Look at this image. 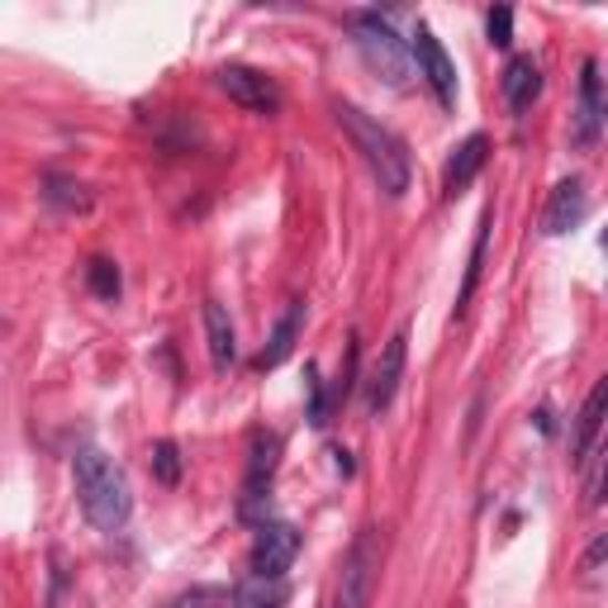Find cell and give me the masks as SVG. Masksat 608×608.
Masks as SVG:
<instances>
[{"mask_svg":"<svg viewBox=\"0 0 608 608\" xmlns=\"http://www.w3.org/2000/svg\"><path fill=\"white\" fill-rule=\"evenodd\" d=\"M72 475H76L82 514L95 533H124V523L134 514V494L115 461H109L101 447H82V452L72 457Z\"/></svg>","mask_w":608,"mask_h":608,"instance_id":"cell-1","label":"cell"},{"mask_svg":"<svg viewBox=\"0 0 608 608\" xmlns=\"http://www.w3.org/2000/svg\"><path fill=\"white\" fill-rule=\"evenodd\" d=\"M333 115H338L343 134L352 138V148L361 153V163L371 167V176L380 181V190H386V196H405V190H409V176H413L405 143H399L380 119H371L366 109L347 105V101H333Z\"/></svg>","mask_w":608,"mask_h":608,"instance_id":"cell-2","label":"cell"},{"mask_svg":"<svg viewBox=\"0 0 608 608\" xmlns=\"http://www.w3.org/2000/svg\"><path fill=\"white\" fill-rule=\"evenodd\" d=\"M347 29H352V43H357V53L366 57V67L380 72L390 86H405V82H409L413 48L395 34L386 14H380V10H352V14H347Z\"/></svg>","mask_w":608,"mask_h":608,"instance_id":"cell-3","label":"cell"},{"mask_svg":"<svg viewBox=\"0 0 608 608\" xmlns=\"http://www.w3.org/2000/svg\"><path fill=\"white\" fill-rule=\"evenodd\" d=\"M376 570H380V537H376V527H361V533L352 537L347 556H343V575H338L333 608H366V604H371Z\"/></svg>","mask_w":608,"mask_h":608,"instance_id":"cell-4","label":"cell"},{"mask_svg":"<svg viewBox=\"0 0 608 608\" xmlns=\"http://www.w3.org/2000/svg\"><path fill=\"white\" fill-rule=\"evenodd\" d=\"M276 461H281V438L258 428L252 433V452H248V475H243V500H238V514L248 523H266L262 509L271 500V475H276Z\"/></svg>","mask_w":608,"mask_h":608,"instance_id":"cell-5","label":"cell"},{"mask_svg":"<svg viewBox=\"0 0 608 608\" xmlns=\"http://www.w3.org/2000/svg\"><path fill=\"white\" fill-rule=\"evenodd\" d=\"M300 556V533L291 523H262L252 537V556H248V575L252 580H285V570Z\"/></svg>","mask_w":608,"mask_h":608,"instance_id":"cell-6","label":"cell"},{"mask_svg":"<svg viewBox=\"0 0 608 608\" xmlns=\"http://www.w3.org/2000/svg\"><path fill=\"white\" fill-rule=\"evenodd\" d=\"M219 91L229 95L238 109H248V115H262V119L281 115V86L258 67H238V62L219 67Z\"/></svg>","mask_w":608,"mask_h":608,"instance_id":"cell-7","label":"cell"},{"mask_svg":"<svg viewBox=\"0 0 608 608\" xmlns=\"http://www.w3.org/2000/svg\"><path fill=\"white\" fill-rule=\"evenodd\" d=\"M413 57H419V76L433 86L438 105H457V67H452V57H447V48L433 29L419 24V34H413Z\"/></svg>","mask_w":608,"mask_h":608,"instance_id":"cell-8","label":"cell"},{"mask_svg":"<svg viewBox=\"0 0 608 608\" xmlns=\"http://www.w3.org/2000/svg\"><path fill=\"white\" fill-rule=\"evenodd\" d=\"M405 361H409V333L399 328L395 338L386 343V352H380V361H376V371H371V395H366V405H371V413L380 419L390 405H395V395H399V380H405Z\"/></svg>","mask_w":608,"mask_h":608,"instance_id":"cell-9","label":"cell"},{"mask_svg":"<svg viewBox=\"0 0 608 608\" xmlns=\"http://www.w3.org/2000/svg\"><path fill=\"white\" fill-rule=\"evenodd\" d=\"M608 119V101H604V82H599V62L585 57L580 62V105H575V143H595Z\"/></svg>","mask_w":608,"mask_h":608,"instance_id":"cell-10","label":"cell"},{"mask_svg":"<svg viewBox=\"0 0 608 608\" xmlns=\"http://www.w3.org/2000/svg\"><path fill=\"white\" fill-rule=\"evenodd\" d=\"M589 214V196H585V181L580 176H570V181H562L552 190V200H547V210H542V233H570V229H580Z\"/></svg>","mask_w":608,"mask_h":608,"instance_id":"cell-11","label":"cell"},{"mask_svg":"<svg viewBox=\"0 0 608 608\" xmlns=\"http://www.w3.org/2000/svg\"><path fill=\"white\" fill-rule=\"evenodd\" d=\"M485 157H490V138H485V134H471L452 157H447V167H442V196H447V200H457L461 190H467V186L475 181V176H480Z\"/></svg>","mask_w":608,"mask_h":608,"instance_id":"cell-12","label":"cell"},{"mask_svg":"<svg viewBox=\"0 0 608 608\" xmlns=\"http://www.w3.org/2000/svg\"><path fill=\"white\" fill-rule=\"evenodd\" d=\"M300 328H304V304L291 300V304H285V314L276 318V328H271L266 347L258 352V371H276V366L291 357L295 343H300Z\"/></svg>","mask_w":608,"mask_h":608,"instance_id":"cell-13","label":"cell"},{"mask_svg":"<svg viewBox=\"0 0 608 608\" xmlns=\"http://www.w3.org/2000/svg\"><path fill=\"white\" fill-rule=\"evenodd\" d=\"M604 423H608V376L599 380L595 390H589L585 409H580V419H575V442H570L575 461H585V457H589V447H595V438L604 433Z\"/></svg>","mask_w":608,"mask_h":608,"instance_id":"cell-14","label":"cell"},{"mask_svg":"<svg viewBox=\"0 0 608 608\" xmlns=\"http://www.w3.org/2000/svg\"><path fill=\"white\" fill-rule=\"evenodd\" d=\"M205 338H210V361H214V371H229L233 357H238V338H233L229 310H223L219 300H205Z\"/></svg>","mask_w":608,"mask_h":608,"instance_id":"cell-15","label":"cell"},{"mask_svg":"<svg viewBox=\"0 0 608 608\" xmlns=\"http://www.w3.org/2000/svg\"><path fill=\"white\" fill-rule=\"evenodd\" d=\"M500 86H504V105L514 109V115H523V109L537 101V91H542L537 62H533V57H514V62L504 67V82H500Z\"/></svg>","mask_w":608,"mask_h":608,"instance_id":"cell-16","label":"cell"},{"mask_svg":"<svg viewBox=\"0 0 608 608\" xmlns=\"http://www.w3.org/2000/svg\"><path fill=\"white\" fill-rule=\"evenodd\" d=\"M490 223H494V210L480 214L475 223V243H471V266H467V281H461V295H457V314L471 304L475 295V285H480V266H485V243H490Z\"/></svg>","mask_w":608,"mask_h":608,"instance_id":"cell-17","label":"cell"},{"mask_svg":"<svg viewBox=\"0 0 608 608\" xmlns=\"http://www.w3.org/2000/svg\"><path fill=\"white\" fill-rule=\"evenodd\" d=\"M43 186H48V190H43V200L53 205V210H67V214H76V210H91V196H86V186L67 181V176H48Z\"/></svg>","mask_w":608,"mask_h":608,"instance_id":"cell-18","label":"cell"},{"mask_svg":"<svg viewBox=\"0 0 608 608\" xmlns=\"http://www.w3.org/2000/svg\"><path fill=\"white\" fill-rule=\"evenodd\" d=\"M357 361H361V347H357V333L347 338V352H343V366H338V380H333V409H343L352 399V386H357Z\"/></svg>","mask_w":608,"mask_h":608,"instance_id":"cell-19","label":"cell"},{"mask_svg":"<svg viewBox=\"0 0 608 608\" xmlns=\"http://www.w3.org/2000/svg\"><path fill=\"white\" fill-rule=\"evenodd\" d=\"M153 475L163 480V485H181V452H176V442H157L153 447Z\"/></svg>","mask_w":608,"mask_h":608,"instance_id":"cell-20","label":"cell"},{"mask_svg":"<svg viewBox=\"0 0 608 608\" xmlns=\"http://www.w3.org/2000/svg\"><path fill=\"white\" fill-rule=\"evenodd\" d=\"M86 281H91V291L101 295V300H119V266H115V262L95 258V262L86 266Z\"/></svg>","mask_w":608,"mask_h":608,"instance_id":"cell-21","label":"cell"},{"mask_svg":"<svg viewBox=\"0 0 608 608\" xmlns=\"http://www.w3.org/2000/svg\"><path fill=\"white\" fill-rule=\"evenodd\" d=\"M229 599L233 595H229V589H219V585H196L190 595H176L167 608H223Z\"/></svg>","mask_w":608,"mask_h":608,"instance_id":"cell-22","label":"cell"},{"mask_svg":"<svg viewBox=\"0 0 608 608\" xmlns=\"http://www.w3.org/2000/svg\"><path fill=\"white\" fill-rule=\"evenodd\" d=\"M304 386H310V423H314V428H324V423H328L333 399L324 395V380H318V366H304Z\"/></svg>","mask_w":608,"mask_h":608,"instance_id":"cell-23","label":"cell"},{"mask_svg":"<svg viewBox=\"0 0 608 608\" xmlns=\"http://www.w3.org/2000/svg\"><path fill=\"white\" fill-rule=\"evenodd\" d=\"M485 29H490V43H494V48H509V43H514V10H509V6H494V10L485 14Z\"/></svg>","mask_w":608,"mask_h":608,"instance_id":"cell-24","label":"cell"},{"mask_svg":"<svg viewBox=\"0 0 608 608\" xmlns=\"http://www.w3.org/2000/svg\"><path fill=\"white\" fill-rule=\"evenodd\" d=\"M608 562V533H599L595 542H589V552H585V566H604Z\"/></svg>","mask_w":608,"mask_h":608,"instance_id":"cell-25","label":"cell"},{"mask_svg":"<svg viewBox=\"0 0 608 608\" xmlns=\"http://www.w3.org/2000/svg\"><path fill=\"white\" fill-rule=\"evenodd\" d=\"M595 500H608V452H604V471H599V485H595Z\"/></svg>","mask_w":608,"mask_h":608,"instance_id":"cell-26","label":"cell"},{"mask_svg":"<svg viewBox=\"0 0 608 608\" xmlns=\"http://www.w3.org/2000/svg\"><path fill=\"white\" fill-rule=\"evenodd\" d=\"M252 608H285V585L276 589V595H271V599H262V604H252Z\"/></svg>","mask_w":608,"mask_h":608,"instance_id":"cell-27","label":"cell"}]
</instances>
